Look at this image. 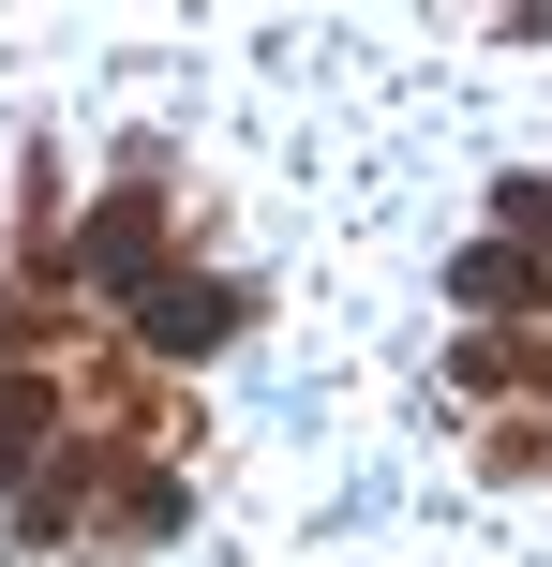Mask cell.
<instances>
[{
    "mask_svg": "<svg viewBox=\"0 0 552 567\" xmlns=\"http://www.w3.org/2000/svg\"><path fill=\"white\" fill-rule=\"evenodd\" d=\"M75 269L119 284V299H149V284H165V209H149V195H105V209L75 225Z\"/></svg>",
    "mask_w": 552,
    "mask_h": 567,
    "instance_id": "obj_1",
    "label": "cell"
},
{
    "mask_svg": "<svg viewBox=\"0 0 552 567\" xmlns=\"http://www.w3.org/2000/svg\"><path fill=\"white\" fill-rule=\"evenodd\" d=\"M135 329H149V359H195V343H225V329H239V284H149Z\"/></svg>",
    "mask_w": 552,
    "mask_h": 567,
    "instance_id": "obj_2",
    "label": "cell"
},
{
    "mask_svg": "<svg viewBox=\"0 0 552 567\" xmlns=\"http://www.w3.org/2000/svg\"><path fill=\"white\" fill-rule=\"evenodd\" d=\"M45 419H60L45 389H15V403H0V493H15V463H30V449H45Z\"/></svg>",
    "mask_w": 552,
    "mask_h": 567,
    "instance_id": "obj_3",
    "label": "cell"
}]
</instances>
